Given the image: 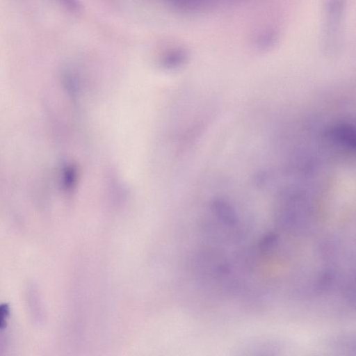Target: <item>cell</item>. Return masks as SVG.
Returning a JSON list of instances; mask_svg holds the SVG:
<instances>
[{
    "instance_id": "cell-1",
    "label": "cell",
    "mask_w": 356,
    "mask_h": 356,
    "mask_svg": "<svg viewBox=\"0 0 356 356\" xmlns=\"http://www.w3.org/2000/svg\"><path fill=\"white\" fill-rule=\"evenodd\" d=\"M327 137L335 145L354 152L356 146L355 131L353 125L341 122L329 127L326 132Z\"/></svg>"
},
{
    "instance_id": "cell-2",
    "label": "cell",
    "mask_w": 356,
    "mask_h": 356,
    "mask_svg": "<svg viewBox=\"0 0 356 356\" xmlns=\"http://www.w3.org/2000/svg\"><path fill=\"white\" fill-rule=\"evenodd\" d=\"M214 212L225 223L233 225L237 222V216L232 206L227 202L217 200L212 204Z\"/></svg>"
},
{
    "instance_id": "cell-3",
    "label": "cell",
    "mask_w": 356,
    "mask_h": 356,
    "mask_svg": "<svg viewBox=\"0 0 356 356\" xmlns=\"http://www.w3.org/2000/svg\"><path fill=\"white\" fill-rule=\"evenodd\" d=\"M187 53L181 48H175L167 51L162 58V63L167 67H175L185 62Z\"/></svg>"
},
{
    "instance_id": "cell-4",
    "label": "cell",
    "mask_w": 356,
    "mask_h": 356,
    "mask_svg": "<svg viewBox=\"0 0 356 356\" xmlns=\"http://www.w3.org/2000/svg\"><path fill=\"white\" fill-rule=\"evenodd\" d=\"M170 5L183 10L193 11L209 6L214 0H165Z\"/></svg>"
},
{
    "instance_id": "cell-5",
    "label": "cell",
    "mask_w": 356,
    "mask_h": 356,
    "mask_svg": "<svg viewBox=\"0 0 356 356\" xmlns=\"http://www.w3.org/2000/svg\"><path fill=\"white\" fill-rule=\"evenodd\" d=\"M277 235L274 232H269L262 237L259 246L262 250L270 249L277 242Z\"/></svg>"
},
{
    "instance_id": "cell-6",
    "label": "cell",
    "mask_w": 356,
    "mask_h": 356,
    "mask_svg": "<svg viewBox=\"0 0 356 356\" xmlns=\"http://www.w3.org/2000/svg\"><path fill=\"white\" fill-rule=\"evenodd\" d=\"M10 315V307L7 303L0 304V330H4Z\"/></svg>"
},
{
    "instance_id": "cell-7",
    "label": "cell",
    "mask_w": 356,
    "mask_h": 356,
    "mask_svg": "<svg viewBox=\"0 0 356 356\" xmlns=\"http://www.w3.org/2000/svg\"><path fill=\"white\" fill-rule=\"evenodd\" d=\"M62 3L71 11H77L80 8L79 0H60Z\"/></svg>"
}]
</instances>
